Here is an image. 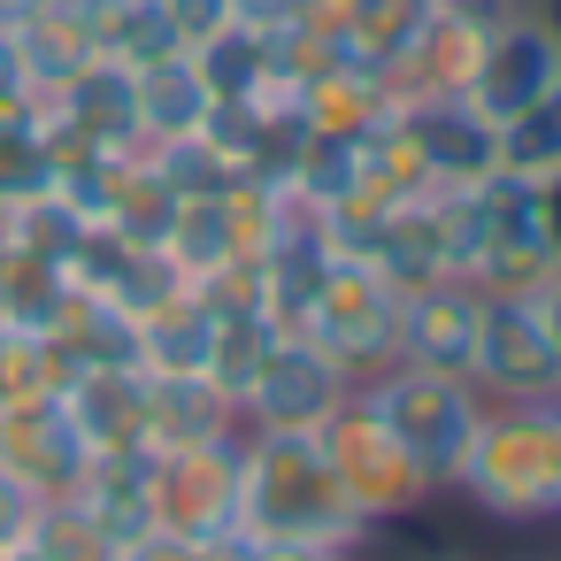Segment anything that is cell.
Segmentation results:
<instances>
[{
  "mask_svg": "<svg viewBox=\"0 0 561 561\" xmlns=\"http://www.w3.org/2000/svg\"><path fill=\"white\" fill-rule=\"evenodd\" d=\"M85 9H93V55H101V62L147 70V62L185 55L178 24L162 16V0H85Z\"/></svg>",
  "mask_w": 561,
  "mask_h": 561,
  "instance_id": "19",
  "label": "cell"
},
{
  "mask_svg": "<svg viewBox=\"0 0 561 561\" xmlns=\"http://www.w3.org/2000/svg\"><path fill=\"white\" fill-rule=\"evenodd\" d=\"M400 139L415 147L431 185H484L500 170V124L469 108V93L400 101Z\"/></svg>",
  "mask_w": 561,
  "mask_h": 561,
  "instance_id": "12",
  "label": "cell"
},
{
  "mask_svg": "<svg viewBox=\"0 0 561 561\" xmlns=\"http://www.w3.org/2000/svg\"><path fill=\"white\" fill-rule=\"evenodd\" d=\"M530 300H538V316H546V331H553V346H561V270H553V277H546Z\"/></svg>",
  "mask_w": 561,
  "mask_h": 561,
  "instance_id": "29",
  "label": "cell"
},
{
  "mask_svg": "<svg viewBox=\"0 0 561 561\" xmlns=\"http://www.w3.org/2000/svg\"><path fill=\"white\" fill-rule=\"evenodd\" d=\"M500 170L523 178V185L561 178V85H553L546 101H530L523 116L500 124Z\"/></svg>",
  "mask_w": 561,
  "mask_h": 561,
  "instance_id": "23",
  "label": "cell"
},
{
  "mask_svg": "<svg viewBox=\"0 0 561 561\" xmlns=\"http://www.w3.org/2000/svg\"><path fill=\"white\" fill-rule=\"evenodd\" d=\"M208 346H216V316L201 308V293H185L139 323V369L147 377H208Z\"/></svg>",
  "mask_w": 561,
  "mask_h": 561,
  "instance_id": "20",
  "label": "cell"
},
{
  "mask_svg": "<svg viewBox=\"0 0 561 561\" xmlns=\"http://www.w3.org/2000/svg\"><path fill=\"white\" fill-rule=\"evenodd\" d=\"M0 561H9V553H0Z\"/></svg>",
  "mask_w": 561,
  "mask_h": 561,
  "instance_id": "33",
  "label": "cell"
},
{
  "mask_svg": "<svg viewBox=\"0 0 561 561\" xmlns=\"http://www.w3.org/2000/svg\"><path fill=\"white\" fill-rule=\"evenodd\" d=\"M484 254H477V293H538L553 270H561V254H553V239H546V201H538V185H523V178H507V170H492L484 185Z\"/></svg>",
  "mask_w": 561,
  "mask_h": 561,
  "instance_id": "10",
  "label": "cell"
},
{
  "mask_svg": "<svg viewBox=\"0 0 561 561\" xmlns=\"http://www.w3.org/2000/svg\"><path fill=\"white\" fill-rule=\"evenodd\" d=\"M62 408L93 454L147 446V369H78L62 385Z\"/></svg>",
  "mask_w": 561,
  "mask_h": 561,
  "instance_id": "15",
  "label": "cell"
},
{
  "mask_svg": "<svg viewBox=\"0 0 561 561\" xmlns=\"http://www.w3.org/2000/svg\"><path fill=\"white\" fill-rule=\"evenodd\" d=\"M538 201H546V239H553V254H561V178H546Z\"/></svg>",
  "mask_w": 561,
  "mask_h": 561,
  "instance_id": "30",
  "label": "cell"
},
{
  "mask_svg": "<svg viewBox=\"0 0 561 561\" xmlns=\"http://www.w3.org/2000/svg\"><path fill=\"white\" fill-rule=\"evenodd\" d=\"M553 438H561V400H553Z\"/></svg>",
  "mask_w": 561,
  "mask_h": 561,
  "instance_id": "32",
  "label": "cell"
},
{
  "mask_svg": "<svg viewBox=\"0 0 561 561\" xmlns=\"http://www.w3.org/2000/svg\"><path fill=\"white\" fill-rule=\"evenodd\" d=\"M116 561H208V538H185V530H162V523H154V530H139Z\"/></svg>",
  "mask_w": 561,
  "mask_h": 561,
  "instance_id": "26",
  "label": "cell"
},
{
  "mask_svg": "<svg viewBox=\"0 0 561 561\" xmlns=\"http://www.w3.org/2000/svg\"><path fill=\"white\" fill-rule=\"evenodd\" d=\"M477 316H484V293H477L469 277H438V285H423V293H400V354H392V362L469 377Z\"/></svg>",
  "mask_w": 561,
  "mask_h": 561,
  "instance_id": "13",
  "label": "cell"
},
{
  "mask_svg": "<svg viewBox=\"0 0 561 561\" xmlns=\"http://www.w3.org/2000/svg\"><path fill=\"white\" fill-rule=\"evenodd\" d=\"M300 339H316V346L362 385V377L392 369V354H400V293H392L369 262H331L323 293H316L308 316H300Z\"/></svg>",
  "mask_w": 561,
  "mask_h": 561,
  "instance_id": "5",
  "label": "cell"
},
{
  "mask_svg": "<svg viewBox=\"0 0 561 561\" xmlns=\"http://www.w3.org/2000/svg\"><path fill=\"white\" fill-rule=\"evenodd\" d=\"M131 85H139V139H147V147H162V139H193V131L208 124V85H201L193 55L147 62V70H131Z\"/></svg>",
  "mask_w": 561,
  "mask_h": 561,
  "instance_id": "18",
  "label": "cell"
},
{
  "mask_svg": "<svg viewBox=\"0 0 561 561\" xmlns=\"http://www.w3.org/2000/svg\"><path fill=\"white\" fill-rule=\"evenodd\" d=\"M316 438H323V454H331V469H339L346 500L362 507V523H392V515H408V507L438 500V492L423 484V469L400 454V438L385 431V415L369 408V392H362V385L331 408V423H323Z\"/></svg>",
  "mask_w": 561,
  "mask_h": 561,
  "instance_id": "4",
  "label": "cell"
},
{
  "mask_svg": "<svg viewBox=\"0 0 561 561\" xmlns=\"http://www.w3.org/2000/svg\"><path fill=\"white\" fill-rule=\"evenodd\" d=\"M239 9H247V0H162V16L178 24V39H185V47H201V39L231 32V24H239Z\"/></svg>",
  "mask_w": 561,
  "mask_h": 561,
  "instance_id": "25",
  "label": "cell"
},
{
  "mask_svg": "<svg viewBox=\"0 0 561 561\" xmlns=\"http://www.w3.org/2000/svg\"><path fill=\"white\" fill-rule=\"evenodd\" d=\"M0 39H9L16 70L32 78V93L47 101V93H62L93 62V9H85V0H39V9L24 24H9Z\"/></svg>",
  "mask_w": 561,
  "mask_h": 561,
  "instance_id": "14",
  "label": "cell"
},
{
  "mask_svg": "<svg viewBox=\"0 0 561 561\" xmlns=\"http://www.w3.org/2000/svg\"><path fill=\"white\" fill-rule=\"evenodd\" d=\"M270 346H277V323L262 316V308H247V316H216V346H208V385L239 408L247 400V385L262 377V362H270Z\"/></svg>",
  "mask_w": 561,
  "mask_h": 561,
  "instance_id": "22",
  "label": "cell"
},
{
  "mask_svg": "<svg viewBox=\"0 0 561 561\" xmlns=\"http://www.w3.org/2000/svg\"><path fill=\"white\" fill-rule=\"evenodd\" d=\"M231 431H239V408L208 377H147V454L208 446V438H231Z\"/></svg>",
  "mask_w": 561,
  "mask_h": 561,
  "instance_id": "17",
  "label": "cell"
},
{
  "mask_svg": "<svg viewBox=\"0 0 561 561\" xmlns=\"http://www.w3.org/2000/svg\"><path fill=\"white\" fill-rule=\"evenodd\" d=\"M147 507L162 530L185 538H224L239 530V431L208 446H170L147 469Z\"/></svg>",
  "mask_w": 561,
  "mask_h": 561,
  "instance_id": "8",
  "label": "cell"
},
{
  "mask_svg": "<svg viewBox=\"0 0 561 561\" xmlns=\"http://www.w3.org/2000/svg\"><path fill=\"white\" fill-rule=\"evenodd\" d=\"M469 385L484 400H561V346L530 293H484Z\"/></svg>",
  "mask_w": 561,
  "mask_h": 561,
  "instance_id": "7",
  "label": "cell"
},
{
  "mask_svg": "<svg viewBox=\"0 0 561 561\" xmlns=\"http://www.w3.org/2000/svg\"><path fill=\"white\" fill-rule=\"evenodd\" d=\"M147 469H154V454L147 446H124V454H93L85 461V477H78V507L108 530V546L124 553L139 530H154V507H147Z\"/></svg>",
  "mask_w": 561,
  "mask_h": 561,
  "instance_id": "16",
  "label": "cell"
},
{
  "mask_svg": "<svg viewBox=\"0 0 561 561\" xmlns=\"http://www.w3.org/2000/svg\"><path fill=\"white\" fill-rule=\"evenodd\" d=\"M93 446L78 438L62 392H39V400H0V477H16L24 492L39 500H70L78 477H85Z\"/></svg>",
  "mask_w": 561,
  "mask_h": 561,
  "instance_id": "11",
  "label": "cell"
},
{
  "mask_svg": "<svg viewBox=\"0 0 561 561\" xmlns=\"http://www.w3.org/2000/svg\"><path fill=\"white\" fill-rule=\"evenodd\" d=\"M454 492L523 530V523H561V438H553V400H484L477 446L454 477Z\"/></svg>",
  "mask_w": 561,
  "mask_h": 561,
  "instance_id": "2",
  "label": "cell"
},
{
  "mask_svg": "<svg viewBox=\"0 0 561 561\" xmlns=\"http://www.w3.org/2000/svg\"><path fill=\"white\" fill-rule=\"evenodd\" d=\"M262 561H362V546H270L262 538Z\"/></svg>",
  "mask_w": 561,
  "mask_h": 561,
  "instance_id": "28",
  "label": "cell"
},
{
  "mask_svg": "<svg viewBox=\"0 0 561 561\" xmlns=\"http://www.w3.org/2000/svg\"><path fill=\"white\" fill-rule=\"evenodd\" d=\"M346 392H354V377H346L316 339L277 331L262 377H254L247 400H239V423H247V431H323Z\"/></svg>",
  "mask_w": 561,
  "mask_h": 561,
  "instance_id": "9",
  "label": "cell"
},
{
  "mask_svg": "<svg viewBox=\"0 0 561 561\" xmlns=\"http://www.w3.org/2000/svg\"><path fill=\"white\" fill-rule=\"evenodd\" d=\"M24 553H32V561H116L108 530H101V523H93L78 500H47V507L32 515Z\"/></svg>",
  "mask_w": 561,
  "mask_h": 561,
  "instance_id": "24",
  "label": "cell"
},
{
  "mask_svg": "<svg viewBox=\"0 0 561 561\" xmlns=\"http://www.w3.org/2000/svg\"><path fill=\"white\" fill-rule=\"evenodd\" d=\"M561 85V32L538 0H507V9L484 24V47H477V70H469V108L507 124L523 116L530 101H546Z\"/></svg>",
  "mask_w": 561,
  "mask_h": 561,
  "instance_id": "6",
  "label": "cell"
},
{
  "mask_svg": "<svg viewBox=\"0 0 561 561\" xmlns=\"http://www.w3.org/2000/svg\"><path fill=\"white\" fill-rule=\"evenodd\" d=\"M362 392H369V408L385 415V431L400 438V454L423 469V484H431V492H454V477H461V461H469V446H477V423H484V392H477L469 377L408 369V362L362 377Z\"/></svg>",
  "mask_w": 561,
  "mask_h": 561,
  "instance_id": "3",
  "label": "cell"
},
{
  "mask_svg": "<svg viewBox=\"0 0 561 561\" xmlns=\"http://www.w3.org/2000/svg\"><path fill=\"white\" fill-rule=\"evenodd\" d=\"M239 530L270 546H362L369 538L316 431H247V423H239Z\"/></svg>",
  "mask_w": 561,
  "mask_h": 561,
  "instance_id": "1",
  "label": "cell"
},
{
  "mask_svg": "<svg viewBox=\"0 0 561 561\" xmlns=\"http://www.w3.org/2000/svg\"><path fill=\"white\" fill-rule=\"evenodd\" d=\"M0 254H9V208H0Z\"/></svg>",
  "mask_w": 561,
  "mask_h": 561,
  "instance_id": "31",
  "label": "cell"
},
{
  "mask_svg": "<svg viewBox=\"0 0 561 561\" xmlns=\"http://www.w3.org/2000/svg\"><path fill=\"white\" fill-rule=\"evenodd\" d=\"M193 55V70H201V85H208V101H254L262 85H270V47H262V32L239 16L231 32H216V39H201V47H185Z\"/></svg>",
  "mask_w": 561,
  "mask_h": 561,
  "instance_id": "21",
  "label": "cell"
},
{
  "mask_svg": "<svg viewBox=\"0 0 561 561\" xmlns=\"http://www.w3.org/2000/svg\"><path fill=\"white\" fill-rule=\"evenodd\" d=\"M47 500L39 492H24L16 477H0V553H16L24 538H32V515H39Z\"/></svg>",
  "mask_w": 561,
  "mask_h": 561,
  "instance_id": "27",
  "label": "cell"
}]
</instances>
